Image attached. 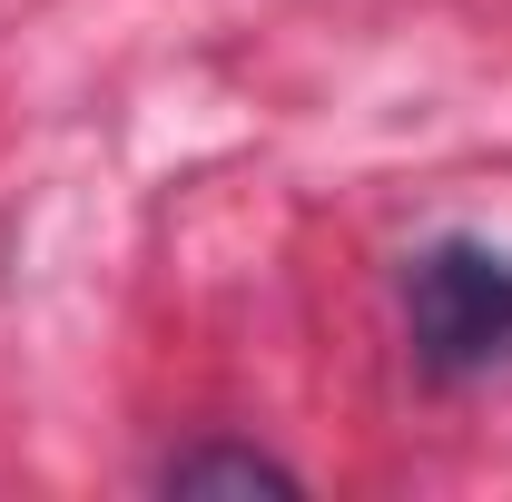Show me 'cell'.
Instances as JSON below:
<instances>
[{
    "mask_svg": "<svg viewBox=\"0 0 512 502\" xmlns=\"http://www.w3.org/2000/svg\"><path fill=\"white\" fill-rule=\"evenodd\" d=\"M404 345L424 384H483L512 365V256L483 237H434L404 256Z\"/></svg>",
    "mask_w": 512,
    "mask_h": 502,
    "instance_id": "cell-1",
    "label": "cell"
},
{
    "mask_svg": "<svg viewBox=\"0 0 512 502\" xmlns=\"http://www.w3.org/2000/svg\"><path fill=\"white\" fill-rule=\"evenodd\" d=\"M158 493H306V473L296 463H276L266 443H227V434H207V443H178L168 463H158Z\"/></svg>",
    "mask_w": 512,
    "mask_h": 502,
    "instance_id": "cell-2",
    "label": "cell"
}]
</instances>
